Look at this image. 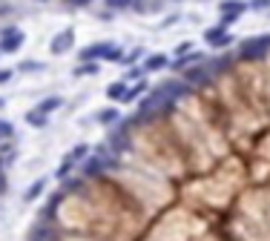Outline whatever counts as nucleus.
Listing matches in <instances>:
<instances>
[{"instance_id":"obj_1","label":"nucleus","mask_w":270,"mask_h":241,"mask_svg":"<svg viewBox=\"0 0 270 241\" xmlns=\"http://www.w3.org/2000/svg\"><path fill=\"white\" fill-rule=\"evenodd\" d=\"M58 181L26 241H270V35L178 69Z\"/></svg>"},{"instance_id":"obj_2","label":"nucleus","mask_w":270,"mask_h":241,"mask_svg":"<svg viewBox=\"0 0 270 241\" xmlns=\"http://www.w3.org/2000/svg\"><path fill=\"white\" fill-rule=\"evenodd\" d=\"M23 40H26V35H23L20 29H15V26H6V29L0 32V55L6 52V55H12V52H17L23 46Z\"/></svg>"},{"instance_id":"obj_3","label":"nucleus","mask_w":270,"mask_h":241,"mask_svg":"<svg viewBox=\"0 0 270 241\" xmlns=\"http://www.w3.org/2000/svg\"><path fill=\"white\" fill-rule=\"evenodd\" d=\"M75 43V32L72 29H64V32H58V35L52 37V55H64L66 49H69V46Z\"/></svg>"},{"instance_id":"obj_4","label":"nucleus","mask_w":270,"mask_h":241,"mask_svg":"<svg viewBox=\"0 0 270 241\" xmlns=\"http://www.w3.org/2000/svg\"><path fill=\"white\" fill-rule=\"evenodd\" d=\"M147 92H150V83H147V80H138L135 86L127 89V95H124V101H121V103H135L141 95H147Z\"/></svg>"},{"instance_id":"obj_5","label":"nucleus","mask_w":270,"mask_h":241,"mask_svg":"<svg viewBox=\"0 0 270 241\" xmlns=\"http://www.w3.org/2000/svg\"><path fill=\"white\" fill-rule=\"evenodd\" d=\"M164 66H170L167 55H153V58H147L144 72H158V69H164Z\"/></svg>"},{"instance_id":"obj_6","label":"nucleus","mask_w":270,"mask_h":241,"mask_svg":"<svg viewBox=\"0 0 270 241\" xmlns=\"http://www.w3.org/2000/svg\"><path fill=\"white\" fill-rule=\"evenodd\" d=\"M121 118V109H115V106H110V109H101L98 112V124H103V126H112Z\"/></svg>"},{"instance_id":"obj_7","label":"nucleus","mask_w":270,"mask_h":241,"mask_svg":"<svg viewBox=\"0 0 270 241\" xmlns=\"http://www.w3.org/2000/svg\"><path fill=\"white\" fill-rule=\"evenodd\" d=\"M127 83L124 80H115V83H110V89H107V95H110V101H124V95H127Z\"/></svg>"},{"instance_id":"obj_8","label":"nucleus","mask_w":270,"mask_h":241,"mask_svg":"<svg viewBox=\"0 0 270 241\" xmlns=\"http://www.w3.org/2000/svg\"><path fill=\"white\" fill-rule=\"evenodd\" d=\"M44 190H46V178H40V181H35L29 190L23 192V198H26V201H37V198L44 195Z\"/></svg>"},{"instance_id":"obj_9","label":"nucleus","mask_w":270,"mask_h":241,"mask_svg":"<svg viewBox=\"0 0 270 241\" xmlns=\"http://www.w3.org/2000/svg\"><path fill=\"white\" fill-rule=\"evenodd\" d=\"M26 124L40 129V126H46V115L44 112H37V109H32V112H26Z\"/></svg>"},{"instance_id":"obj_10","label":"nucleus","mask_w":270,"mask_h":241,"mask_svg":"<svg viewBox=\"0 0 270 241\" xmlns=\"http://www.w3.org/2000/svg\"><path fill=\"white\" fill-rule=\"evenodd\" d=\"M60 103H64V101H60V98H46V101H40V103H37V112H44V115H46V112L58 109Z\"/></svg>"},{"instance_id":"obj_11","label":"nucleus","mask_w":270,"mask_h":241,"mask_svg":"<svg viewBox=\"0 0 270 241\" xmlns=\"http://www.w3.org/2000/svg\"><path fill=\"white\" fill-rule=\"evenodd\" d=\"M15 138V126L9 124L6 118H0V141H12Z\"/></svg>"},{"instance_id":"obj_12","label":"nucleus","mask_w":270,"mask_h":241,"mask_svg":"<svg viewBox=\"0 0 270 241\" xmlns=\"http://www.w3.org/2000/svg\"><path fill=\"white\" fill-rule=\"evenodd\" d=\"M98 72V60H87V63H80L75 69V75H95Z\"/></svg>"},{"instance_id":"obj_13","label":"nucleus","mask_w":270,"mask_h":241,"mask_svg":"<svg viewBox=\"0 0 270 241\" xmlns=\"http://www.w3.org/2000/svg\"><path fill=\"white\" fill-rule=\"evenodd\" d=\"M112 12H124V9H132V0H103Z\"/></svg>"},{"instance_id":"obj_14","label":"nucleus","mask_w":270,"mask_h":241,"mask_svg":"<svg viewBox=\"0 0 270 241\" xmlns=\"http://www.w3.org/2000/svg\"><path fill=\"white\" fill-rule=\"evenodd\" d=\"M20 69L23 72H29V69H44V63H37V60H23Z\"/></svg>"},{"instance_id":"obj_15","label":"nucleus","mask_w":270,"mask_h":241,"mask_svg":"<svg viewBox=\"0 0 270 241\" xmlns=\"http://www.w3.org/2000/svg\"><path fill=\"white\" fill-rule=\"evenodd\" d=\"M6 80H12V69H0V83H6Z\"/></svg>"},{"instance_id":"obj_16","label":"nucleus","mask_w":270,"mask_h":241,"mask_svg":"<svg viewBox=\"0 0 270 241\" xmlns=\"http://www.w3.org/2000/svg\"><path fill=\"white\" fill-rule=\"evenodd\" d=\"M3 106H6V98H0V109H3Z\"/></svg>"}]
</instances>
